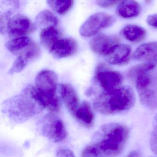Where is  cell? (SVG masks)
Wrapping results in <instances>:
<instances>
[{"label": "cell", "mask_w": 157, "mask_h": 157, "mask_svg": "<svg viewBox=\"0 0 157 157\" xmlns=\"http://www.w3.org/2000/svg\"><path fill=\"white\" fill-rule=\"evenodd\" d=\"M129 136L128 128L118 123L104 125L93 144L82 151V157H112L122 153Z\"/></svg>", "instance_id": "obj_1"}, {"label": "cell", "mask_w": 157, "mask_h": 157, "mask_svg": "<svg viewBox=\"0 0 157 157\" xmlns=\"http://www.w3.org/2000/svg\"><path fill=\"white\" fill-rule=\"evenodd\" d=\"M33 86H27L20 94L3 102V113L13 122H25L45 109L34 95Z\"/></svg>", "instance_id": "obj_2"}, {"label": "cell", "mask_w": 157, "mask_h": 157, "mask_svg": "<svg viewBox=\"0 0 157 157\" xmlns=\"http://www.w3.org/2000/svg\"><path fill=\"white\" fill-rule=\"evenodd\" d=\"M135 101L132 88L124 85L101 94L94 101L93 106L98 113L108 115L129 110L134 105Z\"/></svg>", "instance_id": "obj_3"}, {"label": "cell", "mask_w": 157, "mask_h": 157, "mask_svg": "<svg viewBox=\"0 0 157 157\" xmlns=\"http://www.w3.org/2000/svg\"><path fill=\"white\" fill-rule=\"evenodd\" d=\"M58 76L54 71L45 70L38 73L33 86L35 96L44 106L53 113L59 109V102L57 95Z\"/></svg>", "instance_id": "obj_4"}, {"label": "cell", "mask_w": 157, "mask_h": 157, "mask_svg": "<svg viewBox=\"0 0 157 157\" xmlns=\"http://www.w3.org/2000/svg\"><path fill=\"white\" fill-rule=\"evenodd\" d=\"M151 71L139 76L136 85L141 103L147 108L155 109L157 108V78Z\"/></svg>", "instance_id": "obj_5"}, {"label": "cell", "mask_w": 157, "mask_h": 157, "mask_svg": "<svg viewBox=\"0 0 157 157\" xmlns=\"http://www.w3.org/2000/svg\"><path fill=\"white\" fill-rule=\"evenodd\" d=\"M41 131L44 136L56 143L64 140L67 135L62 119L53 113L44 116L41 125Z\"/></svg>", "instance_id": "obj_6"}, {"label": "cell", "mask_w": 157, "mask_h": 157, "mask_svg": "<svg viewBox=\"0 0 157 157\" xmlns=\"http://www.w3.org/2000/svg\"><path fill=\"white\" fill-rule=\"evenodd\" d=\"M115 21L113 16L104 13H97L90 16L83 23L80 28V34L83 37H90L102 29L111 26Z\"/></svg>", "instance_id": "obj_7"}, {"label": "cell", "mask_w": 157, "mask_h": 157, "mask_svg": "<svg viewBox=\"0 0 157 157\" xmlns=\"http://www.w3.org/2000/svg\"><path fill=\"white\" fill-rule=\"evenodd\" d=\"M35 26L27 16L17 14L10 18L7 32L10 36H24L34 31Z\"/></svg>", "instance_id": "obj_8"}, {"label": "cell", "mask_w": 157, "mask_h": 157, "mask_svg": "<svg viewBox=\"0 0 157 157\" xmlns=\"http://www.w3.org/2000/svg\"><path fill=\"white\" fill-rule=\"evenodd\" d=\"M120 42L117 36L100 34L90 40V46L94 52L105 56Z\"/></svg>", "instance_id": "obj_9"}, {"label": "cell", "mask_w": 157, "mask_h": 157, "mask_svg": "<svg viewBox=\"0 0 157 157\" xmlns=\"http://www.w3.org/2000/svg\"><path fill=\"white\" fill-rule=\"evenodd\" d=\"M102 71H98L96 78L105 91L114 90L121 86L123 78L119 72L103 69L104 66L100 65Z\"/></svg>", "instance_id": "obj_10"}, {"label": "cell", "mask_w": 157, "mask_h": 157, "mask_svg": "<svg viewBox=\"0 0 157 157\" xmlns=\"http://www.w3.org/2000/svg\"><path fill=\"white\" fill-rule=\"evenodd\" d=\"M78 50L77 42L71 38L59 39L49 52L56 59L68 57L74 55Z\"/></svg>", "instance_id": "obj_11"}, {"label": "cell", "mask_w": 157, "mask_h": 157, "mask_svg": "<svg viewBox=\"0 0 157 157\" xmlns=\"http://www.w3.org/2000/svg\"><path fill=\"white\" fill-rule=\"evenodd\" d=\"M131 49L127 44L117 45L105 56V60L109 64L121 65L127 62L130 58Z\"/></svg>", "instance_id": "obj_12"}, {"label": "cell", "mask_w": 157, "mask_h": 157, "mask_svg": "<svg viewBox=\"0 0 157 157\" xmlns=\"http://www.w3.org/2000/svg\"><path fill=\"white\" fill-rule=\"evenodd\" d=\"M60 93L65 105L73 116L81 104L76 91L71 84L63 83L60 85Z\"/></svg>", "instance_id": "obj_13"}, {"label": "cell", "mask_w": 157, "mask_h": 157, "mask_svg": "<svg viewBox=\"0 0 157 157\" xmlns=\"http://www.w3.org/2000/svg\"><path fill=\"white\" fill-rule=\"evenodd\" d=\"M134 58L139 61L149 63L157 62V42L146 43L137 48Z\"/></svg>", "instance_id": "obj_14"}, {"label": "cell", "mask_w": 157, "mask_h": 157, "mask_svg": "<svg viewBox=\"0 0 157 157\" xmlns=\"http://www.w3.org/2000/svg\"><path fill=\"white\" fill-rule=\"evenodd\" d=\"M140 11V5L135 0H123L117 9V14L125 19L136 17Z\"/></svg>", "instance_id": "obj_15"}, {"label": "cell", "mask_w": 157, "mask_h": 157, "mask_svg": "<svg viewBox=\"0 0 157 157\" xmlns=\"http://www.w3.org/2000/svg\"><path fill=\"white\" fill-rule=\"evenodd\" d=\"M73 117L79 124L87 128L91 127L93 125L94 115L87 101L81 104Z\"/></svg>", "instance_id": "obj_16"}, {"label": "cell", "mask_w": 157, "mask_h": 157, "mask_svg": "<svg viewBox=\"0 0 157 157\" xmlns=\"http://www.w3.org/2000/svg\"><path fill=\"white\" fill-rule=\"evenodd\" d=\"M122 35L126 40L138 43L144 40L147 35L146 30L135 25H128L122 31Z\"/></svg>", "instance_id": "obj_17"}, {"label": "cell", "mask_w": 157, "mask_h": 157, "mask_svg": "<svg viewBox=\"0 0 157 157\" xmlns=\"http://www.w3.org/2000/svg\"><path fill=\"white\" fill-rule=\"evenodd\" d=\"M42 45L48 51L59 39V33L56 26H49L42 29L40 35Z\"/></svg>", "instance_id": "obj_18"}, {"label": "cell", "mask_w": 157, "mask_h": 157, "mask_svg": "<svg viewBox=\"0 0 157 157\" xmlns=\"http://www.w3.org/2000/svg\"><path fill=\"white\" fill-rule=\"evenodd\" d=\"M35 21L36 26L43 29L49 26L57 27L59 23L57 17L47 10L40 12L36 17Z\"/></svg>", "instance_id": "obj_19"}, {"label": "cell", "mask_w": 157, "mask_h": 157, "mask_svg": "<svg viewBox=\"0 0 157 157\" xmlns=\"http://www.w3.org/2000/svg\"><path fill=\"white\" fill-rule=\"evenodd\" d=\"M33 41L25 36H20L11 39L7 42L5 46L9 51L13 54L21 53L27 48Z\"/></svg>", "instance_id": "obj_20"}, {"label": "cell", "mask_w": 157, "mask_h": 157, "mask_svg": "<svg viewBox=\"0 0 157 157\" xmlns=\"http://www.w3.org/2000/svg\"><path fill=\"white\" fill-rule=\"evenodd\" d=\"M47 3L56 12L64 14L72 7L73 0H47Z\"/></svg>", "instance_id": "obj_21"}, {"label": "cell", "mask_w": 157, "mask_h": 157, "mask_svg": "<svg viewBox=\"0 0 157 157\" xmlns=\"http://www.w3.org/2000/svg\"><path fill=\"white\" fill-rule=\"evenodd\" d=\"M155 66L156 63L149 62L136 65L130 69L128 75L131 80H136L140 75L152 71Z\"/></svg>", "instance_id": "obj_22"}, {"label": "cell", "mask_w": 157, "mask_h": 157, "mask_svg": "<svg viewBox=\"0 0 157 157\" xmlns=\"http://www.w3.org/2000/svg\"><path fill=\"white\" fill-rule=\"evenodd\" d=\"M29 62V60L26 58L22 55H20L15 59L9 70V74H13L21 72L26 67Z\"/></svg>", "instance_id": "obj_23"}, {"label": "cell", "mask_w": 157, "mask_h": 157, "mask_svg": "<svg viewBox=\"0 0 157 157\" xmlns=\"http://www.w3.org/2000/svg\"><path fill=\"white\" fill-rule=\"evenodd\" d=\"M151 148L152 152L157 155V114L153 121V130L150 138Z\"/></svg>", "instance_id": "obj_24"}, {"label": "cell", "mask_w": 157, "mask_h": 157, "mask_svg": "<svg viewBox=\"0 0 157 157\" xmlns=\"http://www.w3.org/2000/svg\"><path fill=\"white\" fill-rule=\"evenodd\" d=\"M1 4V8H6L4 12H6L9 8L8 13L12 14L13 12L19 8L20 1L19 0H3L2 1Z\"/></svg>", "instance_id": "obj_25"}, {"label": "cell", "mask_w": 157, "mask_h": 157, "mask_svg": "<svg viewBox=\"0 0 157 157\" xmlns=\"http://www.w3.org/2000/svg\"><path fill=\"white\" fill-rule=\"evenodd\" d=\"M122 0H96V3L101 8H107L114 6Z\"/></svg>", "instance_id": "obj_26"}, {"label": "cell", "mask_w": 157, "mask_h": 157, "mask_svg": "<svg viewBox=\"0 0 157 157\" xmlns=\"http://www.w3.org/2000/svg\"><path fill=\"white\" fill-rule=\"evenodd\" d=\"M56 156L58 157H74V153L73 151L69 149H59L57 151Z\"/></svg>", "instance_id": "obj_27"}, {"label": "cell", "mask_w": 157, "mask_h": 157, "mask_svg": "<svg viewBox=\"0 0 157 157\" xmlns=\"http://www.w3.org/2000/svg\"><path fill=\"white\" fill-rule=\"evenodd\" d=\"M147 22L148 25L157 28V13L149 15L147 19Z\"/></svg>", "instance_id": "obj_28"}, {"label": "cell", "mask_w": 157, "mask_h": 157, "mask_svg": "<svg viewBox=\"0 0 157 157\" xmlns=\"http://www.w3.org/2000/svg\"><path fill=\"white\" fill-rule=\"evenodd\" d=\"M128 157H139V156H141L140 153L139 151H131L128 154Z\"/></svg>", "instance_id": "obj_29"}]
</instances>
